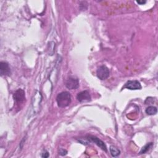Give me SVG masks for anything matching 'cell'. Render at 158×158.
I'll use <instances>...</instances> for the list:
<instances>
[{
  "mask_svg": "<svg viewBox=\"0 0 158 158\" xmlns=\"http://www.w3.org/2000/svg\"><path fill=\"white\" fill-rule=\"evenodd\" d=\"M72 101L70 93L67 91H63L59 93L56 97V102L57 106L60 107H67Z\"/></svg>",
  "mask_w": 158,
  "mask_h": 158,
  "instance_id": "6da1fadb",
  "label": "cell"
},
{
  "mask_svg": "<svg viewBox=\"0 0 158 158\" xmlns=\"http://www.w3.org/2000/svg\"><path fill=\"white\" fill-rule=\"evenodd\" d=\"M65 86L69 89H75L79 87V80L74 76H70L65 81Z\"/></svg>",
  "mask_w": 158,
  "mask_h": 158,
  "instance_id": "7a4b0ae2",
  "label": "cell"
},
{
  "mask_svg": "<svg viewBox=\"0 0 158 158\" xmlns=\"http://www.w3.org/2000/svg\"><path fill=\"white\" fill-rule=\"evenodd\" d=\"M110 72L109 69L106 65H101L99 66L96 71L97 77L100 80H106L109 76Z\"/></svg>",
  "mask_w": 158,
  "mask_h": 158,
  "instance_id": "3957f363",
  "label": "cell"
},
{
  "mask_svg": "<svg viewBox=\"0 0 158 158\" xmlns=\"http://www.w3.org/2000/svg\"><path fill=\"white\" fill-rule=\"evenodd\" d=\"M141 88L142 86L140 82L136 80L127 81L123 87V88H127L130 90L141 89Z\"/></svg>",
  "mask_w": 158,
  "mask_h": 158,
  "instance_id": "277c9868",
  "label": "cell"
},
{
  "mask_svg": "<svg viewBox=\"0 0 158 158\" xmlns=\"http://www.w3.org/2000/svg\"><path fill=\"white\" fill-rule=\"evenodd\" d=\"M77 99L80 102L82 103V102H86L90 101L91 98L89 91L87 90H85L77 94Z\"/></svg>",
  "mask_w": 158,
  "mask_h": 158,
  "instance_id": "5b68a950",
  "label": "cell"
},
{
  "mask_svg": "<svg viewBox=\"0 0 158 158\" xmlns=\"http://www.w3.org/2000/svg\"><path fill=\"white\" fill-rule=\"evenodd\" d=\"M88 139L91 141V142H93L94 143H95L98 146H99L102 150L104 151L105 152H107V147L105 144V143L102 141L100 139H99L98 138H97L96 136H93V135H89L87 136Z\"/></svg>",
  "mask_w": 158,
  "mask_h": 158,
  "instance_id": "8992f818",
  "label": "cell"
},
{
  "mask_svg": "<svg viewBox=\"0 0 158 158\" xmlns=\"http://www.w3.org/2000/svg\"><path fill=\"white\" fill-rule=\"evenodd\" d=\"M0 73L1 76H10L11 74L10 68L9 64L2 61L0 62Z\"/></svg>",
  "mask_w": 158,
  "mask_h": 158,
  "instance_id": "52a82bcc",
  "label": "cell"
},
{
  "mask_svg": "<svg viewBox=\"0 0 158 158\" xmlns=\"http://www.w3.org/2000/svg\"><path fill=\"white\" fill-rule=\"evenodd\" d=\"M14 98L17 103L22 102L25 99L24 91L22 89H19L18 90H17L14 94Z\"/></svg>",
  "mask_w": 158,
  "mask_h": 158,
  "instance_id": "ba28073f",
  "label": "cell"
},
{
  "mask_svg": "<svg viewBox=\"0 0 158 158\" xmlns=\"http://www.w3.org/2000/svg\"><path fill=\"white\" fill-rule=\"evenodd\" d=\"M109 151L112 157H117L120 154V151L114 146H110L109 148Z\"/></svg>",
  "mask_w": 158,
  "mask_h": 158,
  "instance_id": "9c48e42d",
  "label": "cell"
},
{
  "mask_svg": "<svg viewBox=\"0 0 158 158\" xmlns=\"http://www.w3.org/2000/svg\"><path fill=\"white\" fill-rule=\"evenodd\" d=\"M145 112H146V113L148 115H155V114L157 113V107H156L153 106H151L148 107L146 109Z\"/></svg>",
  "mask_w": 158,
  "mask_h": 158,
  "instance_id": "30bf717a",
  "label": "cell"
},
{
  "mask_svg": "<svg viewBox=\"0 0 158 158\" xmlns=\"http://www.w3.org/2000/svg\"><path fill=\"white\" fill-rule=\"evenodd\" d=\"M152 145H153L152 143H149L146 144L144 146H143L142 148V149H141V151L139 152V154H144V153H146L152 146Z\"/></svg>",
  "mask_w": 158,
  "mask_h": 158,
  "instance_id": "8fae6325",
  "label": "cell"
},
{
  "mask_svg": "<svg viewBox=\"0 0 158 158\" xmlns=\"http://www.w3.org/2000/svg\"><path fill=\"white\" fill-rule=\"evenodd\" d=\"M67 154V151L65 149H62V148L60 149V150H59V154L60 156H65Z\"/></svg>",
  "mask_w": 158,
  "mask_h": 158,
  "instance_id": "7c38bea8",
  "label": "cell"
},
{
  "mask_svg": "<svg viewBox=\"0 0 158 158\" xmlns=\"http://www.w3.org/2000/svg\"><path fill=\"white\" fill-rule=\"evenodd\" d=\"M49 156V152H48V151H44L42 153L41 157L46 158V157H48Z\"/></svg>",
  "mask_w": 158,
  "mask_h": 158,
  "instance_id": "4fadbf2b",
  "label": "cell"
},
{
  "mask_svg": "<svg viewBox=\"0 0 158 158\" xmlns=\"http://www.w3.org/2000/svg\"><path fill=\"white\" fill-rule=\"evenodd\" d=\"M136 2L139 4L143 5V4H144L146 2V1H136Z\"/></svg>",
  "mask_w": 158,
  "mask_h": 158,
  "instance_id": "5bb4252c",
  "label": "cell"
}]
</instances>
